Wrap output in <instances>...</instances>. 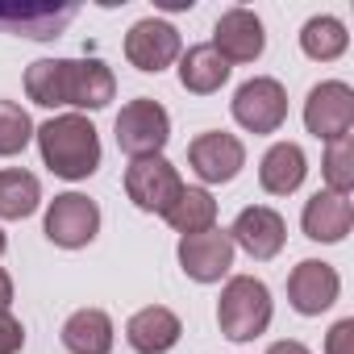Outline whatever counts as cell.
Listing matches in <instances>:
<instances>
[{
	"instance_id": "1",
	"label": "cell",
	"mask_w": 354,
	"mask_h": 354,
	"mask_svg": "<svg viewBox=\"0 0 354 354\" xmlns=\"http://www.w3.org/2000/svg\"><path fill=\"white\" fill-rule=\"evenodd\" d=\"M26 96L42 109H84L96 113L117 96V75L100 59H38L26 71Z\"/></svg>"
},
{
	"instance_id": "2",
	"label": "cell",
	"mask_w": 354,
	"mask_h": 354,
	"mask_svg": "<svg viewBox=\"0 0 354 354\" xmlns=\"http://www.w3.org/2000/svg\"><path fill=\"white\" fill-rule=\"evenodd\" d=\"M38 138V150H42V162L59 175V180H88L100 167V133L96 125L84 117V113H59L50 121H42L34 129Z\"/></svg>"
},
{
	"instance_id": "3",
	"label": "cell",
	"mask_w": 354,
	"mask_h": 354,
	"mask_svg": "<svg viewBox=\"0 0 354 354\" xmlns=\"http://www.w3.org/2000/svg\"><path fill=\"white\" fill-rule=\"evenodd\" d=\"M275 317V304H271V288L254 275H234L225 279L221 288V300H217V325L230 342H254L267 333Z\"/></svg>"
},
{
	"instance_id": "4",
	"label": "cell",
	"mask_w": 354,
	"mask_h": 354,
	"mask_svg": "<svg viewBox=\"0 0 354 354\" xmlns=\"http://www.w3.org/2000/svg\"><path fill=\"white\" fill-rule=\"evenodd\" d=\"M113 133H117V146L129 154V158H150V154H162V146L171 142V113L150 100V96H138L129 104H121L117 121H113Z\"/></svg>"
},
{
	"instance_id": "5",
	"label": "cell",
	"mask_w": 354,
	"mask_h": 354,
	"mask_svg": "<svg viewBox=\"0 0 354 354\" xmlns=\"http://www.w3.org/2000/svg\"><path fill=\"white\" fill-rule=\"evenodd\" d=\"M180 192H184V180H180V171H175L171 158H162V154L129 158V167H125V196L133 201V209L162 217Z\"/></svg>"
},
{
	"instance_id": "6",
	"label": "cell",
	"mask_w": 354,
	"mask_h": 354,
	"mask_svg": "<svg viewBox=\"0 0 354 354\" xmlns=\"http://www.w3.org/2000/svg\"><path fill=\"white\" fill-rule=\"evenodd\" d=\"M230 113H234V121H238L246 133H279L283 121H288V92H283L279 80L254 75V80H246V84L234 92Z\"/></svg>"
},
{
	"instance_id": "7",
	"label": "cell",
	"mask_w": 354,
	"mask_h": 354,
	"mask_svg": "<svg viewBox=\"0 0 354 354\" xmlns=\"http://www.w3.org/2000/svg\"><path fill=\"white\" fill-rule=\"evenodd\" d=\"M42 230H46V238H50L55 246H63V250H84V246H92L96 234H100V205L88 201L84 192H63V196L50 201Z\"/></svg>"
},
{
	"instance_id": "8",
	"label": "cell",
	"mask_w": 354,
	"mask_h": 354,
	"mask_svg": "<svg viewBox=\"0 0 354 354\" xmlns=\"http://www.w3.org/2000/svg\"><path fill=\"white\" fill-rule=\"evenodd\" d=\"M304 129L317 142H337L354 129V88L342 80H325L304 100Z\"/></svg>"
},
{
	"instance_id": "9",
	"label": "cell",
	"mask_w": 354,
	"mask_h": 354,
	"mask_svg": "<svg viewBox=\"0 0 354 354\" xmlns=\"http://www.w3.org/2000/svg\"><path fill=\"white\" fill-rule=\"evenodd\" d=\"M180 55H184L180 30L171 21H162V17H142L125 34V59H129V67H138L146 75L167 71L171 63H180Z\"/></svg>"
},
{
	"instance_id": "10",
	"label": "cell",
	"mask_w": 354,
	"mask_h": 354,
	"mask_svg": "<svg viewBox=\"0 0 354 354\" xmlns=\"http://www.w3.org/2000/svg\"><path fill=\"white\" fill-rule=\"evenodd\" d=\"M188 162L196 171V180L209 188V184H230L238 180V171L246 167V146L238 133H225V129H205L188 142Z\"/></svg>"
},
{
	"instance_id": "11",
	"label": "cell",
	"mask_w": 354,
	"mask_h": 354,
	"mask_svg": "<svg viewBox=\"0 0 354 354\" xmlns=\"http://www.w3.org/2000/svg\"><path fill=\"white\" fill-rule=\"evenodd\" d=\"M80 5H50V0H0V34H21L34 42L59 38L75 21Z\"/></svg>"
},
{
	"instance_id": "12",
	"label": "cell",
	"mask_w": 354,
	"mask_h": 354,
	"mask_svg": "<svg viewBox=\"0 0 354 354\" xmlns=\"http://www.w3.org/2000/svg\"><path fill=\"white\" fill-rule=\"evenodd\" d=\"M225 234H230L234 250H246L254 263L275 259V254L283 250V242H288V225H283V217H279L271 205H250V209H242Z\"/></svg>"
},
{
	"instance_id": "13",
	"label": "cell",
	"mask_w": 354,
	"mask_h": 354,
	"mask_svg": "<svg viewBox=\"0 0 354 354\" xmlns=\"http://www.w3.org/2000/svg\"><path fill=\"white\" fill-rule=\"evenodd\" d=\"M337 296H342V275H337V267H329V263H321V259H304V263L292 267V275H288V300H292V308H296L300 317H321V313H329V308L337 304Z\"/></svg>"
},
{
	"instance_id": "14",
	"label": "cell",
	"mask_w": 354,
	"mask_h": 354,
	"mask_svg": "<svg viewBox=\"0 0 354 354\" xmlns=\"http://www.w3.org/2000/svg\"><path fill=\"white\" fill-rule=\"evenodd\" d=\"M180 267L188 279L196 283H221L234 267V242L225 230H205V234H192V238H180Z\"/></svg>"
},
{
	"instance_id": "15",
	"label": "cell",
	"mask_w": 354,
	"mask_h": 354,
	"mask_svg": "<svg viewBox=\"0 0 354 354\" xmlns=\"http://www.w3.org/2000/svg\"><path fill=\"white\" fill-rule=\"evenodd\" d=\"M230 67L234 63H254L263 59L267 50V34H263V21L250 13V9H225L217 17V30H213V42H209Z\"/></svg>"
},
{
	"instance_id": "16",
	"label": "cell",
	"mask_w": 354,
	"mask_h": 354,
	"mask_svg": "<svg viewBox=\"0 0 354 354\" xmlns=\"http://www.w3.org/2000/svg\"><path fill=\"white\" fill-rule=\"evenodd\" d=\"M184 337V321L175 317L171 308L162 304H150V308H138L129 321H125V342L138 350V354H167L175 350Z\"/></svg>"
},
{
	"instance_id": "17",
	"label": "cell",
	"mask_w": 354,
	"mask_h": 354,
	"mask_svg": "<svg viewBox=\"0 0 354 354\" xmlns=\"http://www.w3.org/2000/svg\"><path fill=\"white\" fill-rule=\"evenodd\" d=\"M354 225V209H350V196H333V192H313L304 201V213H300V230L304 238L313 242H342Z\"/></svg>"
},
{
	"instance_id": "18",
	"label": "cell",
	"mask_w": 354,
	"mask_h": 354,
	"mask_svg": "<svg viewBox=\"0 0 354 354\" xmlns=\"http://www.w3.org/2000/svg\"><path fill=\"white\" fill-rule=\"evenodd\" d=\"M308 175V158L296 142H275L259 162V184L267 196H292Z\"/></svg>"
},
{
	"instance_id": "19",
	"label": "cell",
	"mask_w": 354,
	"mask_h": 354,
	"mask_svg": "<svg viewBox=\"0 0 354 354\" xmlns=\"http://www.w3.org/2000/svg\"><path fill=\"white\" fill-rule=\"evenodd\" d=\"M230 63L209 46V42H201V46H188L184 55H180V84L192 92V96H213V92H221L225 84H230Z\"/></svg>"
},
{
	"instance_id": "20",
	"label": "cell",
	"mask_w": 354,
	"mask_h": 354,
	"mask_svg": "<svg viewBox=\"0 0 354 354\" xmlns=\"http://www.w3.org/2000/svg\"><path fill=\"white\" fill-rule=\"evenodd\" d=\"M59 337L71 354H113V317L104 308H80L63 321Z\"/></svg>"
},
{
	"instance_id": "21",
	"label": "cell",
	"mask_w": 354,
	"mask_h": 354,
	"mask_svg": "<svg viewBox=\"0 0 354 354\" xmlns=\"http://www.w3.org/2000/svg\"><path fill=\"white\" fill-rule=\"evenodd\" d=\"M162 221H167L175 234H180V238L205 234V230L217 225V201H213L209 188H188V184H184V192L175 196V205L162 213Z\"/></svg>"
},
{
	"instance_id": "22",
	"label": "cell",
	"mask_w": 354,
	"mask_h": 354,
	"mask_svg": "<svg viewBox=\"0 0 354 354\" xmlns=\"http://www.w3.org/2000/svg\"><path fill=\"white\" fill-rule=\"evenodd\" d=\"M38 205H42L38 175H30L21 167L0 171V221H26V217L38 213Z\"/></svg>"
},
{
	"instance_id": "23",
	"label": "cell",
	"mask_w": 354,
	"mask_h": 354,
	"mask_svg": "<svg viewBox=\"0 0 354 354\" xmlns=\"http://www.w3.org/2000/svg\"><path fill=\"white\" fill-rule=\"evenodd\" d=\"M346 46H350V34H346V26H342L337 17H329V13L308 17L304 30H300V50H304L313 63H333V59L346 55Z\"/></svg>"
},
{
	"instance_id": "24",
	"label": "cell",
	"mask_w": 354,
	"mask_h": 354,
	"mask_svg": "<svg viewBox=\"0 0 354 354\" xmlns=\"http://www.w3.org/2000/svg\"><path fill=\"white\" fill-rule=\"evenodd\" d=\"M321 175H325V192L350 196V188H354V133H346V138H337V142L325 146Z\"/></svg>"
},
{
	"instance_id": "25",
	"label": "cell",
	"mask_w": 354,
	"mask_h": 354,
	"mask_svg": "<svg viewBox=\"0 0 354 354\" xmlns=\"http://www.w3.org/2000/svg\"><path fill=\"white\" fill-rule=\"evenodd\" d=\"M34 142V121L17 100H0V158H13Z\"/></svg>"
},
{
	"instance_id": "26",
	"label": "cell",
	"mask_w": 354,
	"mask_h": 354,
	"mask_svg": "<svg viewBox=\"0 0 354 354\" xmlns=\"http://www.w3.org/2000/svg\"><path fill=\"white\" fill-rule=\"evenodd\" d=\"M26 346V325L13 313H0V354H21Z\"/></svg>"
},
{
	"instance_id": "27",
	"label": "cell",
	"mask_w": 354,
	"mask_h": 354,
	"mask_svg": "<svg viewBox=\"0 0 354 354\" xmlns=\"http://www.w3.org/2000/svg\"><path fill=\"white\" fill-rule=\"evenodd\" d=\"M325 354H354V317H342V321L329 329Z\"/></svg>"
},
{
	"instance_id": "28",
	"label": "cell",
	"mask_w": 354,
	"mask_h": 354,
	"mask_svg": "<svg viewBox=\"0 0 354 354\" xmlns=\"http://www.w3.org/2000/svg\"><path fill=\"white\" fill-rule=\"evenodd\" d=\"M267 354H313V350L304 342H296V337H283V342H271Z\"/></svg>"
},
{
	"instance_id": "29",
	"label": "cell",
	"mask_w": 354,
	"mask_h": 354,
	"mask_svg": "<svg viewBox=\"0 0 354 354\" xmlns=\"http://www.w3.org/2000/svg\"><path fill=\"white\" fill-rule=\"evenodd\" d=\"M0 313H13V275L0 267Z\"/></svg>"
},
{
	"instance_id": "30",
	"label": "cell",
	"mask_w": 354,
	"mask_h": 354,
	"mask_svg": "<svg viewBox=\"0 0 354 354\" xmlns=\"http://www.w3.org/2000/svg\"><path fill=\"white\" fill-rule=\"evenodd\" d=\"M9 250V238H5V230H0V254H5Z\"/></svg>"
}]
</instances>
